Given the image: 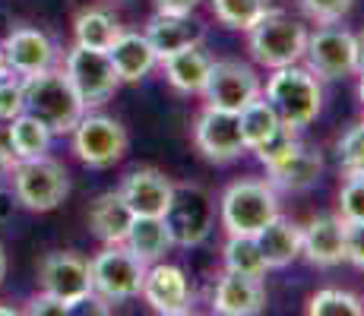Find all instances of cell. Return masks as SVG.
I'll list each match as a JSON object with an SVG mask.
<instances>
[{"label": "cell", "instance_id": "39", "mask_svg": "<svg viewBox=\"0 0 364 316\" xmlns=\"http://www.w3.org/2000/svg\"><path fill=\"white\" fill-rule=\"evenodd\" d=\"M10 126H13V121H10V117H0V156H4V158H13ZM13 161H16V158H13Z\"/></svg>", "mask_w": 364, "mask_h": 316}, {"label": "cell", "instance_id": "45", "mask_svg": "<svg viewBox=\"0 0 364 316\" xmlns=\"http://www.w3.org/2000/svg\"><path fill=\"white\" fill-rule=\"evenodd\" d=\"M19 310H16V307H0V316H16Z\"/></svg>", "mask_w": 364, "mask_h": 316}, {"label": "cell", "instance_id": "29", "mask_svg": "<svg viewBox=\"0 0 364 316\" xmlns=\"http://www.w3.org/2000/svg\"><path fill=\"white\" fill-rule=\"evenodd\" d=\"M222 256H225V269L237 272V276L266 278V272H269L260 244L250 234H228V244H225V250H222Z\"/></svg>", "mask_w": 364, "mask_h": 316}, {"label": "cell", "instance_id": "23", "mask_svg": "<svg viewBox=\"0 0 364 316\" xmlns=\"http://www.w3.org/2000/svg\"><path fill=\"white\" fill-rule=\"evenodd\" d=\"M108 58L114 63L121 82H139L152 73V67L159 63L156 51H152L149 38L143 32H121L114 38V45L108 48Z\"/></svg>", "mask_w": 364, "mask_h": 316}, {"label": "cell", "instance_id": "38", "mask_svg": "<svg viewBox=\"0 0 364 316\" xmlns=\"http://www.w3.org/2000/svg\"><path fill=\"white\" fill-rule=\"evenodd\" d=\"M156 10H165V13H193L200 6V0H152Z\"/></svg>", "mask_w": 364, "mask_h": 316}, {"label": "cell", "instance_id": "12", "mask_svg": "<svg viewBox=\"0 0 364 316\" xmlns=\"http://www.w3.org/2000/svg\"><path fill=\"white\" fill-rule=\"evenodd\" d=\"M193 146L206 161L213 165H228V161L241 158V152H247L241 136V121L235 111H222V108H206L197 114L193 124Z\"/></svg>", "mask_w": 364, "mask_h": 316}, {"label": "cell", "instance_id": "47", "mask_svg": "<svg viewBox=\"0 0 364 316\" xmlns=\"http://www.w3.org/2000/svg\"><path fill=\"white\" fill-rule=\"evenodd\" d=\"M361 307H364V300H361Z\"/></svg>", "mask_w": 364, "mask_h": 316}, {"label": "cell", "instance_id": "30", "mask_svg": "<svg viewBox=\"0 0 364 316\" xmlns=\"http://www.w3.org/2000/svg\"><path fill=\"white\" fill-rule=\"evenodd\" d=\"M209 4H213V16L225 29L237 32H247L269 10V0H209Z\"/></svg>", "mask_w": 364, "mask_h": 316}, {"label": "cell", "instance_id": "16", "mask_svg": "<svg viewBox=\"0 0 364 316\" xmlns=\"http://www.w3.org/2000/svg\"><path fill=\"white\" fill-rule=\"evenodd\" d=\"M4 48V58H6V67L10 73L16 76H35V73H45L58 63V48L54 41L48 38L41 29H32V26H16L4 35L0 41Z\"/></svg>", "mask_w": 364, "mask_h": 316}, {"label": "cell", "instance_id": "20", "mask_svg": "<svg viewBox=\"0 0 364 316\" xmlns=\"http://www.w3.org/2000/svg\"><path fill=\"white\" fill-rule=\"evenodd\" d=\"M266 310V288L263 278H250V276H237L228 272L215 282L213 291V313L222 316H257Z\"/></svg>", "mask_w": 364, "mask_h": 316}, {"label": "cell", "instance_id": "42", "mask_svg": "<svg viewBox=\"0 0 364 316\" xmlns=\"http://www.w3.org/2000/svg\"><path fill=\"white\" fill-rule=\"evenodd\" d=\"M358 38V73H364V32L355 35Z\"/></svg>", "mask_w": 364, "mask_h": 316}, {"label": "cell", "instance_id": "40", "mask_svg": "<svg viewBox=\"0 0 364 316\" xmlns=\"http://www.w3.org/2000/svg\"><path fill=\"white\" fill-rule=\"evenodd\" d=\"M13 209H16V193L0 187V222H10L13 219Z\"/></svg>", "mask_w": 364, "mask_h": 316}, {"label": "cell", "instance_id": "28", "mask_svg": "<svg viewBox=\"0 0 364 316\" xmlns=\"http://www.w3.org/2000/svg\"><path fill=\"white\" fill-rule=\"evenodd\" d=\"M51 139L54 133L48 130L38 117H32L29 111L13 117V126H10V143H13V158L23 161V158H38V156H48L51 149Z\"/></svg>", "mask_w": 364, "mask_h": 316}, {"label": "cell", "instance_id": "27", "mask_svg": "<svg viewBox=\"0 0 364 316\" xmlns=\"http://www.w3.org/2000/svg\"><path fill=\"white\" fill-rule=\"evenodd\" d=\"M121 23L102 6H89L73 19V38L82 48H95V51H108L114 38L121 35Z\"/></svg>", "mask_w": 364, "mask_h": 316}, {"label": "cell", "instance_id": "25", "mask_svg": "<svg viewBox=\"0 0 364 316\" xmlns=\"http://www.w3.org/2000/svg\"><path fill=\"white\" fill-rule=\"evenodd\" d=\"M237 121H241V136H244L247 152L263 149L266 143H272V139L285 130L282 117H279V111L272 108L266 95H257L250 104H244V108L237 111Z\"/></svg>", "mask_w": 364, "mask_h": 316}, {"label": "cell", "instance_id": "5", "mask_svg": "<svg viewBox=\"0 0 364 316\" xmlns=\"http://www.w3.org/2000/svg\"><path fill=\"white\" fill-rule=\"evenodd\" d=\"M16 202L32 212H54L70 196V174L51 156L23 158L10 168Z\"/></svg>", "mask_w": 364, "mask_h": 316}, {"label": "cell", "instance_id": "13", "mask_svg": "<svg viewBox=\"0 0 364 316\" xmlns=\"http://www.w3.org/2000/svg\"><path fill=\"white\" fill-rule=\"evenodd\" d=\"M266 174H269V184L276 190H285V193H304L320 180L323 174V156L311 146L289 139L282 149H276L272 156L263 158Z\"/></svg>", "mask_w": 364, "mask_h": 316}, {"label": "cell", "instance_id": "31", "mask_svg": "<svg viewBox=\"0 0 364 316\" xmlns=\"http://www.w3.org/2000/svg\"><path fill=\"white\" fill-rule=\"evenodd\" d=\"M307 313L311 316H361L364 307L355 294L342 291V288H323L307 300Z\"/></svg>", "mask_w": 364, "mask_h": 316}, {"label": "cell", "instance_id": "14", "mask_svg": "<svg viewBox=\"0 0 364 316\" xmlns=\"http://www.w3.org/2000/svg\"><path fill=\"white\" fill-rule=\"evenodd\" d=\"M203 98L206 104L222 111H241L244 104H250L257 95H263V86L257 80V73L241 60H213L209 80L203 86Z\"/></svg>", "mask_w": 364, "mask_h": 316}, {"label": "cell", "instance_id": "46", "mask_svg": "<svg viewBox=\"0 0 364 316\" xmlns=\"http://www.w3.org/2000/svg\"><path fill=\"white\" fill-rule=\"evenodd\" d=\"M358 98H361V104H364V73H361V82H358Z\"/></svg>", "mask_w": 364, "mask_h": 316}, {"label": "cell", "instance_id": "34", "mask_svg": "<svg viewBox=\"0 0 364 316\" xmlns=\"http://www.w3.org/2000/svg\"><path fill=\"white\" fill-rule=\"evenodd\" d=\"M304 13L311 19H317L320 26H336L339 19H346L352 13L355 0H301Z\"/></svg>", "mask_w": 364, "mask_h": 316}, {"label": "cell", "instance_id": "36", "mask_svg": "<svg viewBox=\"0 0 364 316\" xmlns=\"http://www.w3.org/2000/svg\"><path fill=\"white\" fill-rule=\"evenodd\" d=\"M70 310H73V307H70L67 300L54 298V294H48V291H38L29 300V307H26V313H32V316H67Z\"/></svg>", "mask_w": 364, "mask_h": 316}, {"label": "cell", "instance_id": "43", "mask_svg": "<svg viewBox=\"0 0 364 316\" xmlns=\"http://www.w3.org/2000/svg\"><path fill=\"white\" fill-rule=\"evenodd\" d=\"M13 165H16L13 158H4V156H0V180H4L6 174H10V168H13Z\"/></svg>", "mask_w": 364, "mask_h": 316}, {"label": "cell", "instance_id": "19", "mask_svg": "<svg viewBox=\"0 0 364 316\" xmlns=\"http://www.w3.org/2000/svg\"><path fill=\"white\" fill-rule=\"evenodd\" d=\"M171 193H174L171 178L165 171H159V168H136L121 184V196L127 200L133 215H165Z\"/></svg>", "mask_w": 364, "mask_h": 316}, {"label": "cell", "instance_id": "18", "mask_svg": "<svg viewBox=\"0 0 364 316\" xmlns=\"http://www.w3.org/2000/svg\"><path fill=\"white\" fill-rule=\"evenodd\" d=\"M143 35L149 38L156 58L162 60V58H168V54L181 51V48L203 45V38H206V26H203L193 13H165V10H156V16L146 23Z\"/></svg>", "mask_w": 364, "mask_h": 316}, {"label": "cell", "instance_id": "44", "mask_svg": "<svg viewBox=\"0 0 364 316\" xmlns=\"http://www.w3.org/2000/svg\"><path fill=\"white\" fill-rule=\"evenodd\" d=\"M10 73V67H6V58H4V48H0V76Z\"/></svg>", "mask_w": 364, "mask_h": 316}, {"label": "cell", "instance_id": "21", "mask_svg": "<svg viewBox=\"0 0 364 316\" xmlns=\"http://www.w3.org/2000/svg\"><path fill=\"white\" fill-rule=\"evenodd\" d=\"M133 219L136 215L121 196V190H108L89 202V228L102 244H124Z\"/></svg>", "mask_w": 364, "mask_h": 316}, {"label": "cell", "instance_id": "4", "mask_svg": "<svg viewBox=\"0 0 364 316\" xmlns=\"http://www.w3.org/2000/svg\"><path fill=\"white\" fill-rule=\"evenodd\" d=\"M279 215V196L269 180L244 178L225 187L219 200V219L228 234H250L266 228Z\"/></svg>", "mask_w": 364, "mask_h": 316}, {"label": "cell", "instance_id": "3", "mask_svg": "<svg viewBox=\"0 0 364 316\" xmlns=\"http://www.w3.org/2000/svg\"><path fill=\"white\" fill-rule=\"evenodd\" d=\"M307 29L285 10H266L247 29V51L260 67L279 70L304 58Z\"/></svg>", "mask_w": 364, "mask_h": 316}, {"label": "cell", "instance_id": "37", "mask_svg": "<svg viewBox=\"0 0 364 316\" xmlns=\"http://www.w3.org/2000/svg\"><path fill=\"white\" fill-rule=\"evenodd\" d=\"M346 263L364 272V222L346 224Z\"/></svg>", "mask_w": 364, "mask_h": 316}, {"label": "cell", "instance_id": "2", "mask_svg": "<svg viewBox=\"0 0 364 316\" xmlns=\"http://www.w3.org/2000/svg\"><path fill=\"white\" fill-rule=\"evenodd\" d=\"M266 98L269 104L279 111L285 126L291 130H304L317 121L320 108H323V89L320 80L311 73L307 67L289 63V67H279L276 73L266 82Z\"/></svg>", "mask_w": 364, "mask_h": 316}, {"label": "cell", "instance_id": "9", "mask_svg": "<svg viewBox=\"0 0 364 316\" xmlns=\"http://www.w3.org/2000/svg\"><path fill=\"white\" fill-rule=\"evenodd\" d=\"M73 152L86 168H111L127 156L130 136L121 121L108 114H82L73 126Z\"/></svg>", "mask_w": 364, "mask_h": 316}, {"label": "cell", "instance_id": "17", "mask_svg": "<svg viewBox=\"0 0 364 316\" xmlns=\"http://www.w3.org/2000/svg\"><path fill=\"white\" fill-rule=\"evenodd\" d=\"M301 256L320 269L346 263V222L339 215H314L301 228Z\"/></svg>", "mask_w": 364, "mask_h": 316}, {"label": "cell", "instance_id": "32", "mask_svg": "<svg viewBox=\"0 0 364 316\" xmlns=\"http://www.w3.org/2000/svg\"><path fill=\"white\" fill-rule=\"evenodd\" d=\"M339 168L342 174H364V124H355L342 133L339 146Z\"/></svg>", "mask_w": 364, "mask_h": 316}, {"label": "cell", "instance_id": "41", "mask_svg": "<svg viewBox=\"0 0 364 316\" xmlns=\"http://www.w3.org/2000/svg\"><path fill=\"white\" fill-rule=\"evenodd\" d=\"M6 269H10V259H6V247H4V244H0V288H4Z\"/></svg>", "mask_w": 364, "mask_h": 316}, {"label": "cell", "instance_id": "15", "mask_svg": "<svg viewBox=\"0 0 364 316\" xmlns=\"http://www.w3.org/2000/svg\"><path fill=\"white\" fill-rule=\"evenodd\" d=\"M139 298L162 316H184L193 310V291L187 282L184 269L171 263H152L146 266V278L139 288Z\"/></svg>", "mask_w": 364, "mask_h": 316}, {"label": "cell", "instance_id": "24", "mask_svg": "<svg viewBox=\"0 0 364 316\" xmlns=\"http://www.w3.org/2000/svg\"><path fill=\"white\" fill-rule=\"evenodd\" d=\"M254 237H257V244H260L269 269H285V266H291L301 256V224L285 219L282 212L266 224V228L257 231Z\"/></svg>", "mask_w": 364, "mask_h": 316}, {"label": "cell", "instance_id": "11", "mask_svg": "<svg viewBox=\"0 0 364 316\" xmlns=\"http://www.w3.org/2000/svg\"><path fill=\"white\" fill-rule=\"evenodd\" d=\"M38 285L41 291L67 300L70 307H80L92 298V269L89 259L73 250H54L38 263Z\"/></svg>", "mask_w": 364, "mask_h": 316}, {"label": "cell", "instance_id": "22", "mask_svg": "<svg viewBox=\"0 0 364 316\" xmlns=\"http://www.w3.org/2000/svg\"><path fill=\"white\" fill-rule=\"evenodd\" d=\"M159 63L165 67L168 82L184 95H200L209 80V70H213V58L206 54L203 45L181 48V51L168 54V58H162Z\"/></svg>", "mask_w": 364, "mask_h": 316}, {"label": "cell", "instance_id": "10", "mask_svg": "<svg viewBox=\"0 0 364 316\" xmlns=\"http://www.w3.org/2000/svg\"><path fill=\"white\" fill-rule=\"evenodd\" d=\"M307 70L317 80H342V76L358 73V38L348 29L323 26L314 35H307L304 58Z\"/></svg>", "mask_w": 364, "mask_h": 316}, {"label": "cell", "instance_id": "7", "mask_svg": "<svg viewBox=\"0 0 364 316\" xmlns=\"http://www.w3.org/2000/svg\"><path fill=\"white\" fill-rule=\"evenodd\" d=\"M165 228L174 247H200L215 224V202L200 184H174L165 209Z\"/></svg>", "mask_w": 364, "mask_h": 316}, {"label": "cell", "instance_id": "6", "mask_svg": "<svg viewBox=\"0 0 364 316\" xmlns=\"http://www.w3.org/2000/svg\"><path fill=\"white\" fill-rule=\"evenodd\" d=\"M89 269H92V294L102 304H124L139 298L146 263L133 256L127 244H105V250L89 259Z\"/></svg>", "mask_w": 364, "mask_h": 316}, {"label": "cell", "instance_id": "35", "mask_svg": "<svg viewBox=\"0 0 364 316\" xmlns=\"http://www.w3.org/2000/svg\"><path fill=\"white\" fill-rule=\"evenodd\" d=\"M26 111V102H23V76L16 73H6L0 76V117H16Z\"/></svg>", "mask_w": 364, "mask_h": 316}, {"label": "cell", "instance_id": "33", "mask_svg": "<svg viewBox=\"0 0 364 316\" xmlns=\"http://www.w3.org/2000/svg\"><path fill=\"white\" fill-rule=\"evenodd\" d=\"M339 219L346 224L364 222V174H346L339 187Z\"/></svg>", "mask_w": 364, "mask_h": 316}, {"label": "cell", "instance_id": "1", "mask_svg": "<svg viewBox=\"0 0 364 316\" xmlns=\"http://www.w3.org/2000/svg\"><path fill=\"white\" fill-rule=\"evenodd\" d=\"M23 102L32 117H38L54 136L73 133L80 117L86 114V104L80 102L76 89L70 86L64 67H51L45 73H35L23 80Z\"/></svg>", "mask_w": 364, "mask_h": 316}, {"label": "cell", "instance_id": "8", "mask_svg": "<svg viewBox=\"0 0 364 316\" xmlns=\"http://www.w3.org/2000/svg\"><path fill=\"white\" fill-rule=\"evenodd\" d=\"M64 73L70 86L76 89L80 102L89 108H102L111 95L121 89V76H117L114 63L108 51H95V48L73 45L64 58Z\"/></svg>", "mask_w": 364, "mask_h": 316}, {"label": "cell", "instance_id": "26", "mask_svg": "<svg viewBox=\"0 0 364 316\" xmlns=\"http://www.w3.org/2000/svg\"><path fill=\"white\" fill-rule=\"evenodd\" d=\"M124 244H127V250L133 256L143 259L146 266L165 259V253L174 247L162 215H136L130 224V231H127V237H124Z\"/></svg>", "mask_w": 364, "mask_h": 316}]
</instances>
